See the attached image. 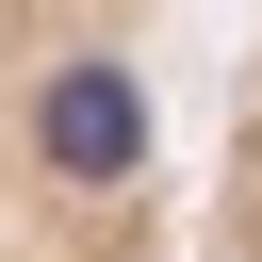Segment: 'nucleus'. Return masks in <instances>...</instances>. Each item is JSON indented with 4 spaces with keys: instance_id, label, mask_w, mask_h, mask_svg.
<instances>
[{
    "instance_id": "obj_1",
    "label": "nucleus",
    "mask_w": 262,
    "mask_h": 262,
    "mask_svg": "<svg viewBox=\"0 0 262 262\" xmlns=\"http://www.w3.org/2000/svg\"><path fill=\"white\" fill-rule=\"evenodd\" d=\"M180 0H0V262H180Z\"/></svg>"
},
{
    "instance_id": "obj_2",
    "label": "nucleus",
    "mask_w": 262,
    "mask_h": 262,
    "mask_svg": "<svg viewBox=\"0 0 262 262\" xmlns=\"http://www.w3.org/2000/svg\"><path fill=\"white\" fill-rule=\"evenodd\" d=\"M180 262H262V16L229 49V98H213V164L180 196Z\"/></svg>"
}]
</instances>
